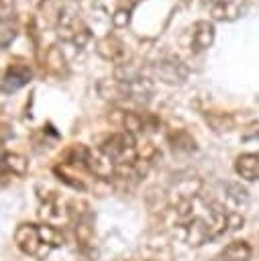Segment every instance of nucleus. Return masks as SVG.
<instances>
[{
    "instance_id": "f257e3e1",
    "label": "nucleus",
    "mask_w": 259,
    "mask_h": 261,
    "mask_svg": "<svg viewBox=\"0 0 259 261\" xmlns=\"http://www.w3.org/2000/svg\"><path fill=\"white\" fill-rule=\"evenodd\" d=\"M65 241L63 232L53 226V224H35V222H22L14 230V245L18 247L20 253L35 257V259H45L49 253L57 247H61Z\"/></svg>"
},
{
    "instance_id": "f03ea898",
    "label": "nucleus",
    "mask_w": 259,
    "mask_h": 261,
    "mask_svg": "<svg viewBox=\"0 0 259 261\" xmlns=\"http://www.w3.org/2000/svg\"><path fill=\"white\" fill-rule=\"evenodd\" d=\"M67 216L73 226L75 241L80 245V251L84 255H94V214L88 202L84 200H69L67 204Z\"/></svg>"
},
{
    "instance_id": "7ed1b4c3",
    "label": "nucleus",
    "mask_w": 259,
    "mask_h": 261,
    "mask_svg": "<svg viewBox=\"0 0 259 261\" xmlns=\"http://www.w3.org/2000/svg\"><path fill=\"white\" fill-rule=\"evenodd\" d=\"M57 33L63 41L71 43L73 47H84L90 41L88 24L82 20V16L75 10L67 6H61L57 10Z\"/></svg>"
},
{
    "instance_id": "20e7f679",
    "label": "nucleus",
    "mask_w": 259,
    "mask_h": 261,
    "mask_svg": "<svg viewBox=\"0 0 259 261\" xmlns=\"http://www.w3.org/2000/svg\"><path fill=\"white\" fill-rule=\"evenodd\" d=\"M188 35H190L188 47H190L192 53L206 51L214 43V24L208 22V20H198V22L192 24V29L188 31Z\"/></svg>"
},
{
    "instance_id": "39448f33",
    "label": "nucleus",
    "mask_w": 259,
    "mask_h": 261,
    "mask_svg": "<svg viewBox=\"0 0 259 261\" xmlns=\"http://www.w3.org/2000/svg\"><path fill=\"white\" fill-rule=\"evenodd\" d=\"M31 82V69L27 63H10L2 75V94H12Z\"/></svg>"
},
{
    "instance_id": "423d86ee",
    "label": "nucleus",
    "mask_w": 259,
    "mask_h": 261,
    "mask_svg": "<svg viewBox=\"0 0 259 261\" xmlns=\"http://www.w3.org/2000/svg\"><path fill=\"white\" fill-rule=\"evenodd\" d=\"M96 51L104 57V59H108V61H114V63H124V57H126V49H124V43L118 39V37H114V35H106V37H102L100 41H98V45H96Z\"/></svg>"
},
{
    "instance_id": "0eeeda50",
    "label": "nucleus",
    "mask_w": 259,
    "mask_h": 261,
    "mask_svg": "<svg viewBox=\"0 0 259 261\" xmlns=\"http://www.w3.org/2000/svg\"><path fill=\"white\" fill-rule=\"evenodd\" d=\"M245 10H247L245 0H222L210 8V14L214 20L230 22V20H237L241 14H245Z\"/></svg>"
},
{
    "instance_id": "6e6552de",
    "label": "nucleus",
    "mask_w": 259,
    "mask_h": 261,
    "mask_svg": "<svg viewBox=\"0 0 259 261\" xmlns=\"http://www.w3.org/2000/svg\"><path fill=\"white\" fill-rule=\"evenodd\" d=\"M235 171L247 181H257L259 179V153H241L235 159Z\"/></svg>"
},
{
    "instance_id": "1a4fd4ad",
    "label": "nucleus",
    "mask_w": 259,
    "mask_h": 261,
    "mask_svg": "<svg viewBox=\"0 0 259 261\" xmlns=\"http://www.w3.org/2000/svg\"><path fill=\"white\" fill-rule=\"evenodd\" d=\"M214 261H251V245L247 241H230Z\"/></svg>"
},
{
    "instance_id": "9d476101",
    "label": "nucleus",
    "mask_w": 259,
    "mask_h": 261,
    "mask_svg": "<svg viewBox=\"0 0 259 261\" xmlns=\"http://www.w3.org/2000/svg\"><path fill=\"white\" fill-rule=\"evenodd\" d=\"M43 65H45V69H47L51 75H55V77H63V75H67V63H65V57H63L61 49H57L55 45H51V47L47 49L45 59H43Z\"/></svg>"
},
{
    "instance_id": "9b49d317",
    "label": "nucleus",
    "mask_w": 259,
    "mask_h": 261,
    "mask_svg": "<svg viewBox=\"0 0 259 261\" xmlns=\"http://www.w3.org/2000/svg\"><path fill=\"white\" fill-rule=\"evenodd\" d=\"M27 171H29L27 157H22L18 153L4 151V155H2V177H6L8 173L10 175H27Z\"/></svg>"
},
{
    "instance_id": "f8f14e48",
    "label": "nucleus",
    "mask_w": 259,
    "mask_h": 261,
    "mask_svg": "<svg viewBox=\"0 0 259 261\" xmlns=\"http://www.w3.org/2000/svg\"><path fill=\"white\" fill-rule=\"evenodd\" d=\"M206 122L214 128V130H230L232 128V124H235V120H232V116L230 114H206Z\"/></svg>"
},
{
    "instance_id": "ddd939ff",
    "label": "nucleus",
    "mask_w": 259,
    "mask_h": 261,
    "mask_svg": "<svg viewBox=\"0 0 259 261\" xmlns=\"http://www.w3.org/2000/svg\"><path fill=\"white\" fill-rule=\"evenodd\" d=\"M224 190H226V196H228L235 204H247V202H249V192H247L241 184H226Z\"/></svg>"
},
{
    "instance_id": "4468645a",
    "label": "nucleus",
    "mask_w": 259,
    "mask_h": 261,
    "mask_svg": "<svg viewBox=\"0 0 259 261\" xmlns=\"http://www.w3.org/2000/svg\"><path fill=\"white\" fill-rule=\"evenodd\" d=\"M14 37H16V24H8L6 20H2V47L6 49Z\"/></svg>"
},
{
    "instance_id": "2eb2a0df",
    "label": "nucleus",
    "mask_w": 259,
    "mask_h": 261,
    "mask_svg": "<svg viewBox=\"0 0 259 261\" xmlns=\"http://www.w3.org/2000/svg\"><path fill=\"white\" fill-rule=\"evenodd\" d=\"M112 18H114V24H116V27H124V24L128 22V12H124V10H116V14H114Z\"/></svg>"
},
{
    "instance_id": "dca6fc26",
    "label": "nucleus",
    "mask_w": 259,
    "mask_h": 261,
    "mask_svg": "<svg viewBox=\"0 0 259 261\" xmlns=\"http://www.w3.org/2000/svg\"><path fill=\"white\" fill-rule=\"evenodd\" d=\"M218 2H222V0H202V4L204 6H208V8H212L214 4H218Z\"/></svg>"
},
{
    "instance_id": "f3484780",
    "label": "nucleus",
    "mask_w": 259,
    "mask_h": 261,
    "mask_svg": "<svg viewBox=\"0 0 259 261\" xmlns=\"http://www.w3.org/2000/svg\"><path fill=\"white\" fill-rule=\"evenodd\" d=\"M147 261H153V259H147Z\"/></svg>"
}]
</instances>
